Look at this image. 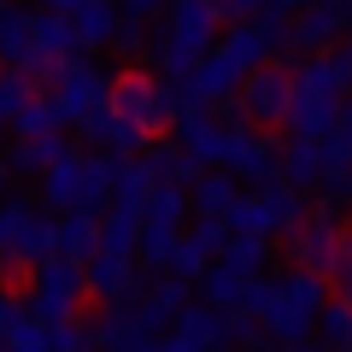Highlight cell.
<instances>
[{
	"label": "cell",
	"instance_id": "6da1fadb",
	"mask_svg": "<svg viewBox=\"0 0 352 352\" xmlns=\"http://www.w3.org/2000/svg\"><path fill=\"white\" fill-rule=\"evenodd\" d=\"M241 305L264 323V335L276 340V346L311 340V317H317V305H323V276H317V270H300V264H294L288 276H264L258 270Z\"/></svg>",
	"mask_w": 352,
	"mask_h": 352
},
{
	"label": "cell",
	"instance_id": "7a4b0ae2",
	"mask_svg": "<svg viewBox=\"0 0 352 352\" xmlns=\"http://www.w3.org/2000/svg\"><path fill=\"white\" fill-rule=\"evenodd\" d=\"M118 182V159L112 153H59L41 170V200L53 212H100L106 194Z\"/></svg>",
	"mask_w": 352,
	"mask_h": 352
},
{
	"label": "cell",
	"instance_id": "3957f363",
	"mask_svg": "<svg viewBox=\"0 0 352 352\" xmlns=\"http://www.w3.org/2000/svg\"><path fill=\"white\" fill-rule=\"evenodd\" d=\"M352 82V59H305L294 71V106H288V129L294 135H323L340 112V94Z\"/></svg>",
	"mask_w": 352,
	"mask_h": 352
},
{
	"label": "cell",
	"instance_id": "277c9868",
	"mask_svg": "<svg viewBox=\"0 0 352 352\" xmlns=\"http://www.w3.org/2000/svg\"><path fill=\"white\" fill-rule=\"evenodd\" d=\"M217 24H223V18H217L212 0H170V24H164V36L153 41V59L164 65L170 82L194 71V59L217 41Z\"/></svg>",
	"mask_w": 352,
	"mask_h": 352
},
{
	"label": "cell",
	"instance_id": "5b68a950",
	"mask_svg": "<svg viewBox=\"0 0 352 352\" xmlns=\"http://www.w3.org/2000/svg\"><path fill=\"white\" fill-rule=\"evenodd\" d=\"M305 217V194L294 188V182H258L252 194H235V206L223 212V223H229V235H288L294 223Z\"/></svg>",
	"mask_w": 352,
	"mask_h": 352
},
{
	"label": "cell",
	"instance_id": "8992f818",
	"mask_svg": "<svg viewBox=\"0 0 352 352\" xmlns=\"http://www.w3.org/2000/svg\"><path fill=\"white\" fill-rule=\"evenodd\" d=\"M88 282H82V264L65 258V252H41L30 264V311L36 317H53V323H71L76 305H82Z\"/></svg>",
	"mask_w": 352,
	"mask_h": 352
},
{
	"label": "cell",
	"instance_id": "52a82bcc",
	"mask_svg": "<svg viewBox=\"0 0 352 352\" xmlns=\"http://www.w3.org/2000/svg\"><path fill=\"white\" fill-rule=\"evenodd\" d=\"M235 100H241V118H247V124H258V129L288 124V106H294V71H288V65H276V59H258L247 76H241Z\"/></svg>",
	"mask_w": 352,
	"mask_h": 352
},
{
	"label": "cell",
	"instance_id": "ba28073f",
	"mask_svg": "<svg viewBox=\"0 0 352 352\" xmlns=\"http://www.w3.org/2000/svg\"><path fill=\"white\" fill-rule=\"evenodd\" d=\"M41 252H53V217H41L36 206L12 200L6 212H0V276L36 264Z\"/></svg>",
	"mask_w": 352,
	"mask_h": 352
},
{
	"label": "cell",
	"instance_id": "9c48e42d",
	"mask_svg": "<svg viewBox=\"0 0 352 352\" xmlns=\"http://www.w3.org/2000/svg\"><path fill=\"white\" fill-rule=\"evenodd\" d=\"M223 170H235L241 182H276L282 176V147L247 118H229L223 129Z\"/></svg>",
	"mask_w": 352,
	"mask_h": 352
},
{
	"label": "cell",
	"instance_id": "30bf717a",
	"mask_svg": "<svg viewBox=\"0 0 352 352\" xmlns=\"http://www.w3.org/2000/svg\"><path fill=\"white\" fill-rule=\"evenodd\" d=\"M106 100H112V112L118 118H129V124H141L153 135V129H164L176 118V94L164 82H153L147 71H124V76H112V94H106Z\"/></svg>",
	"mask_w": 352,
	"mask_h": 352
},
{
	"label": "cell",
	"instance_id": "8fae6325",
	"mask_svg": "<svg viewBox=\"0 0 352 352\" xmlns=\"http://www.w3.org/2000/svg\"><path fill=\"white\" fill-rule=\"evenodd\" d=\"M112 94V76L100 71V65L88 59H59V71H53V112H59V124H76V118H88L94 106Z\"/></svg>",
	"mask_w": 352,
	"mask_h": 352
},
{
	"label": "cell",
	"instance_id": "7c38bea8",
	"mask_svg": "<svg viewBox=\"0 0 352 352\" xmlns=\"http://www.w3.org/2000/svg\"><path fill=\"white\" fill-rule=\"evenodd\" d=\"M335 247H340V212H335V200H329L317 217L305 212L300 223L288 229V252H294V264H300V270H317V276H323L329 258H335Z\"/></svg>",
	"mask_w": 352,
	"mask_h": 352
},
{
	"label": "cell",
	"instance_id": "4fadbf2b",
	"mask_svg": "<svg viewBox=\"0 0 352 352\" xmlns=\"http://www.w3.org/2000/svg\"><path fill=\"white\" fill-rule=\"evenodd\" d=\"M223 129H229V118H212L206 106H182L176 112V147L188 153L194 164H223Z\"/></svg>",
	"mask_w": 352,
	"mask_h": 352
},
{
	"label": "cell",
	"instance_id": "5bb4252c",
	"mask_svg": "<svg viewBox=\"0 0 352 352\" xmlns=\"http://www.w3.org/2000/svg\"><path fill=\"white\" fill-rule=\"evenodd\" d=\"M0 59L18 65L24 76H41V59H36V18L18 12V6H6V12H0Z\"/></svg>",
	"mask_w": 352,
	"mask_h": 352
},
{
	"label": "cell",
	"instance_id": "9a60e30c",
	"mask_svg": "<svg viewBox=\"0 0 352 352\" xmlns=\"http://www.w3.org/2000/svg\"><path fill=\"white\" fill-rule=\"evenodd\" d=\"M340 30H346V12H340L335 0H317V6H305V12L288 24V41L300 53H311V47H329Z\"/></svg>",
	"mask_w": 352,
	"mask_h": 352
},
{
	"label": "cell",
	"instance_id": "2e32d148",
	"mask_svg": "<svg viewBox=\"0 0 352 352\" xmlns=\"http://www.w3.org/2000/svg\"><path fill=\"white\" fill-rule=\"evenodd\" d=\"M88 294H100V300H124L129 288H135V258H124V252H88V270H82Z\"/></svg>",
	"mask_w": 352,
	"mask_h": 352
},
{
	"label": "cell",
	"instance_id": "e0dca14e",
	"mask_svg": "<svg viewBox=\"0 0 352 352\" xmlns=\"http://www.w3.org/2000/svg\"><path fill=\"white\" fill-rule=\"evenodd\" d=\"M170 323L194 352H223V311H217V305H182Z\"/></svg>",
	"mask_w": 352,
	"mask_h": 352
},
{
	"label": "cell",
	"instance_id": "ac0fdd59",
	"mask_svg": "<svg viewBox=\"0 0 352 352\" xmlns=\"http://www.w3.org/2000/svg\"><path fill=\"white\" fill-rule=\"evenodd\" d=\"M76 53V36H71V18L65 12H41L36 18V59H41V76L59 71V59Z\"/></svg>",
	"mask_w": 352,
	"mask_h": 352
},
{
	"label": "cell",
	"instance_id": "d6986e66",
	"mask_svg": "<svg viewBox=\"0 0 352 352\" xmlns=\"http://www.w3.org/2000/svg\"><path fill=\"white\" fill-rule=\"evenodd\" d=\"M188 212H194V200H188L182 182H153L147 206H141V223H153V229H182V223H188Z\"/></svg>",
	"mask_w": 352,
	"mask_h": 352
},
{
	"label": "cell",
	"instance_id": "ffe728a7",
	"mask_svg": "<svg viewBox=\"0 0 352 352\" xmlns=\"http://www.w3.org/2000/svg\"><path fill=\"white\" fill-rule=\"evenodd\" d=\"M94 247H100V212H65V223H53V252L88 258Z\"/></svg>",
	"mask_w": 352,
	"mask_h": 352
},
{
	"label": "cell",
	"instance_id": "44dd1931",
	"mask_svg": "<svg viewBox=\"0 0 352 352\" xmlns=\"http://www.w3.org/2000/svg\"><path fill=\"white\" fill-rule=\"evenodd\" d=\"M135 241H141V206L118 200L112 212L100 217V252H124V258H135Z\"/></svg>",
	"mask_w": 352,
	"mask_h": 352
},
{
	"label": "cell",
	"instance_id": "7402d4cb",
	"mask_svg": "<svg viewBox=\"0 0 352 352\" xmlns=\"http://www.w3.org/2000/svg\"><path fill=\"white\" fill-rule=\"evenodd\" d=\"M200 288H206V305H217V311H235V305L247 300V288H252V276H241L235 264H223V258H212V264H206V276H200Z\"/></svg>",
	"mask_w": 352,
	"mask_h": 352
},
{
	"label": "cell",
	"instance_id": "603a6c76",
	"mask_svg": "<svg viewBox=\"0 0 352 352\" xmlns=\"http://www.w3.org/2000/svg\"><path fill=\"white\" fill-rule=\"evenodd\" d=\"M235 194H241V176H235V170H223V164H217V170L194 176V194H188V200L200 206L206 217H223L229 206H235Z\"/></svg>",
	"mask_w": 352,
	"mask_h": 352
},
{
	"label": "cell",
	"instance_id": "cb8c5ba5",
	"mask_svg": "<svg viewBox=\"0 0 352 352\" xmlns=\"http://www.w3.org/2000/svg\"><path fill=\"white\" fill-rule=\"evenodd\" d=\"M71 36H76V47H100V41H112V24H118V12H112V0H88V6H71Z\"/></svg>",
	"mask_w": 352,
	"mask_h": 352
},
{
	"label": "cell",
	"instance_id": "d4e9b609",
	"mask_svg": "<svg viewBox=\"0 0 352 352\" xmlns=\"http://www.w3.org/2000/svg\"><path fill=\"white\" fill-rule=\"evenodd\" d=\"M135 305H141V317H147L153 329H164L176 311H182V305H188V282H182V276H164V282H153Z\"/></svg>",
	"mask_w": 352,
	"mask_h": 352
},
{
	"label": "cell",
	"instance_id": "484cf974",
	"mask_svg": "<svg viewBox=\"0 0 352 352\" xmlns=\"http://www.w3.org/2000/svg\"><path fill=\"white\" fill-rule=\"evenodd\" d=\"M311 329H317V340H323L329 352H352V300L340 294L335 305H317V317H311Z\"/></svg>",
	"mask_w": 352,
	"mask_h": 352
},
{
	"label": "cell",
	"instance_id": "4316f807",
	"mask_svg": "<svg viewBox=\"0 0 352 352\" xmlns=\"http://www.w3.org/2000/svg\"><path fill=\"white\" fill-rule=\"evenodd\" d=\"M65 153V141L59 135H18V147L6 153V170H30V176H41L53 159Z\"/></svg>",
	"mask_w": 352,
	"mask_h": 352
},
{
	"label": "cell",
	"instance_id": "83f0119b",
	"mask_svg": "<svg viewBox=\"0 0 352 352\" xmlns=\"http://www.w3.org/2000/svg\"><path fill=\"white\" fill-rule=\"evenodd\" d=\"M317 147H323V170H352V100L335 112V124L317 135Z\"/></svg>",
	"mask_w": 352,
	"mask_h": 352
},
{
	"label": "cell",
	"instance_id": "f1b7e54d",
	"mask_svg": "<svg viewBox=\"0 0 352 352\" xmlns=\"http://www.w3.org/2000/svg\"><path fill=\"white\" fill-rule=\"evenodd\" d=\"M264 346H270L264 323L247 311V305H235V311L223 317V352H264Z\"/></svg>",
	"mask_w": 352,
	"mask_h": 352
},
{
	"label": "cell",
	"instance_id": "f546056e",
	"mask_svg": "<svg viewBox=\"0 0 352 352\" xmlns=\"http://www.w3.org/2000/svg\"><path fill=\"white\" fill-rule=\"evenodd\" d=\"M317 176H323V147L311 135H294V147L282 153V182L300 188V182H317Z\"/></svg>",
	"mask_w": 352,
	"mask_h": 352
},
{
	"label": "cell",
	"instance_id": "4dcf8cb0",
	"mask_svg": "<svg viewBox=\"0 0 352 352\" xmlns=\"http://www.w3.org/2000/svg\"><path fill=\"white\" fill-rule=\"evenodd\" d=\"M217 258H223V264H235L241 276H258V270H264V258H270V241H264V235H229L223 247H217Z\"/></svg>",
	"mask_w": 352,
	"mask_h": 352
},
{
	"label": "cell",
	"instance_id": "1f68e13d",
	"mask_svg": "<svg viewBox=\"0 0 352 352\" xmlns=\"http://www.w3.org/2000/svg\"><path fill=\"white\" fill-rule=\"evenodd\" d=\"M147 164H153V176H159V182H182V188L200 176V164H194L182 147H153V153H147Z\"/></svg>",
	"mask_w": 352,
	"mask_h": 352
},
{
	"label": "cell",
	"instance_id": "d6a6232c",
	"mask_svg": "<svg viewBox=\"0 0 352 352\" xmlns=\"http://www.w3.org/2000/svg\"><path fill=\"white\" fill-rule=\"evenodd\" d=\"M170 276H182V282H200L206 276V264H212V252L200 247V241H188V235H176V247H170Z\"/></svg>",
	"mask_w": 352,
	"mask_h": 352
},
{
	"label": "cell",
	"instance_id": "836d02e7",
	"mask_svg": "<svg viewBox=\"0 0 352 352\" xmlns=\"http://www.w3.org/2000/svg\"><path fill=\"white\" fill-rule=\"evenodd\" d=\"M24 100H30V76L18 65H0V129L24 112Z\"/></svg>",
	"mask_w": 352,
	"mask_h": 352
},
{
	"label": "cell",
	"instance_id": "e575fe53",
	"mask_svg": "<svg viewBox=\"0 0 352 352\" xmlns=\"http://www.w3.org/2000/svg\"><path fill=\"white\" fill-rule=\"evenodd\" d=\"M100 147L112 153V159H129V153H141V147H147V129H141V124H129V118H118V112H112V124H106Z\"/></svg>",
	"mask_w": 352,
	"mask_h": 352
},
{
	"label": "cell",
	"instance_id": "d590c367",
	"mask_svg": "<svg viewBox=\"0 0 352 352\" xmlns=\"http://www.w3.org/2000/svg\"><path fill=\"white\" fill-rule=\"evenodd\" d=\"M12 129L18 135H59V112H53V100H36V94H30L24 112L12 118Z\"/></svg>",
	"mask_w": 352,
	"mask_h": 352
},
{
	"label": "cell",
	"instance_id": "8d00e7d4",
	"mask_svg": "<svg viewBox=\"0 0 352 352\" xmlns=\"http://www.w3.org/2000/svg\"><path fill=\"white\" fill-rule=\"evenodd\" d=\"M247 24L258 30V41H264V53H276V47H288V24H294V18L282 12V6H258V12H252Z\"/></svg>",
	"mask_w": 352,
	"mask_h": 352
},
{
	"label": "cell",
	"instance_id": "74e56055",
	"mask_svg": "<svg viewBox=\"0 0 352 352\" xmlns=\"http://www.w3.org/2000/svg\"><path fill=\"white\" fill-rule=\"evenodd\" d=\"M176 235H182V229H153V223H141V241H135V258L147 264V270H159V264L170 258Z\"/></svg>",
	"mask_w": 352,
	"mask_h": 352
},
{
	"label": "cell",
	"instance_id": "f35d334b",
	"mask_svg": "<svg viewBox=\"0 0 352 352\" xmlns=\"http://www.w3.org/2000/svg\"><path fill=\"white\" fill-rule=\"evenodd\" d=\"M112 41H118L124 53H141V47H147V18H135V12L118 18V24H112Z\"/></svg>",
	"mask_w": 352,
	"mask_h": 352
},
{
	"label": "cell",
	"instance_id": "ab89813d",
	"mask_svg": "<svg viewBox=\"0 0 352 352\" xmlns=\"http://www.w3.org/2000/svg\"><path fill=\"white\" fill-rule=\"evenodd\" d=\"M323 276H329V282H335V288L352 300V241H346V235H340V247H335V258H329Z\"/></svg>",
	"mask_w": 352,
	"mask_h": 352
},
{
	"label": "cell",
	"instance_id": "60d3db41",
	"mask_svg": "<svg viewBox=\"0 0 352 352\" xmlns=\"http://www.w3.org/2000/svg\"><path fill=\"white\" fill-rule=\"evenodd\" d=\"M188 241H200V247H206V252L217 258V247L229 241V223H223V217H200V223L188 229Z\"/></svg>",
	"mask_w": 352,
	"mask_h": 352
},
{
	"label": "cell",
	"instance_id": "b9f144b4",
	"mask_svg": "<svg viewBox=\"0 0 352 352\" xmlns=\"http://www.w3.org/2000/svg\"><path fill=\"white\" fill-rule=\"evenodd\" d=\"M24 311H30L24 300H12V294H0V346H6V335L18 329V317H24Z\"/></svg>",
	"mask_w": 352,
	"mask_h": 352
},
{
	"label": "cell",
	"instance_id": "7bdbcfd3",
	"mask_svg": "<svg viewBox=\"0 0 352 352\" xmlns=\"http://www.w3.org/2000/svg\"><path fill=\"white\" fill-rule=\"evenodd\" d=\"M252 12H258V0H217V18H229V24H241Z\"/></svg>",
	"mask_w": 352,
	"mask_h": 352
},
{
	"label": "cell",
	"instance_id": "ee69618b",
	"mask_svg": "<svg viewBox=\"0 0 352 352\" xmlns=\"http://www.w3.org/2000/svg\"><path fill=\"white\" fill-rule=\"evenodd\" d=\"M159 6H164V0H124V12H135V18H153Z\"/></svg>",
	"mask_w": 352,
	"mask_h": 352
},
{
	"label": "cell",
	"instance_id": "f6af8a7d",
	"mask_svg": "<svg viewBox=\"0 0 352 352\" xmlns=\"http://www.w3.org/2000/svg\"><path fill=\"white\" fill-rule=\"evenodd\" d=\"M153 352H194V346H188V340H182V335H164V340H159V346H153Z\"/></svg>",
	"mask_w": 352,
	"mask_h": 352
},
{
	"label": "cell",
	"instance_id": "bcb514c9",
	"mask_svg": "<svg viewBox=\"0 0 352 352\" xmlns=\"http://www.w3.org/2000/svg\"><path fill=\"white\" fill-rule=\"evenodd\" d=\"M258 6H282V12H288V6H300V0H258Z\"/></svg>",
	"mask_w": 352,
	"mask_h": 352
},
{
	"label": "cell",
	"instance_id": "7dc6e473",
	"mask_svg": "<svg viewBox=\"0 0 352 352\" xmlns=\"http://www.w3.org/2000/svg\"><path fill=\"white\" fill-rule=\"evenodd\" d=\"M340 194H346V206H352V170H346V182H340Z\"/></svg>",
	"mask_w": 352,
	"mask_h": 352
},
{
	"label": "cell",
	"instance_id": "c3c4849f",
	"mask_svg": "<svg viewBox=\"0 0 352 352\" xmlns=\"http://www.w3.org/2000/svg\"><path fill=\"white\" fill-rule=\"evenodd\" d=\"M0 182H6V159H0Z\"/></svg>",
	"mask_w": 352,
	"mask_h": 352
},
{
	"label": "cell",
	"instance_id": "681fc988",
	"mask_svg": "<svg viewBox=\"0 0 352 352\" xmlns=\"http://www.w3.org/2000/svg\"><path fill=\"white\" fill-rule=\"evenodd\" d=\"M346 6H352V0H346Z\"/></svg>",
	"mask_w": 352,
	"mask_h": 352
},
{
	"label": "cell",
	"instance_id": "f907efd6",
	"mask_svg": "<svg viewBox=\"0 0 352 352\" xmlns=\"http://www.w3.org/2000/svg\"><path fill=\"white\" fill-rule=\"evenodd\" d=\"M47 6H53V0H47Z\"/></svg>",
	"mask_w": 352,
	"mask_h": 352
}]
</instances>
